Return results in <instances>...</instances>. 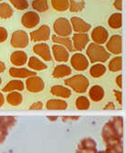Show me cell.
Returning <instances> with one entry per match:
<instances>
[{
    "mask_svg": "<svg viewBox=\"0 0 126 153\" xmlns=\"http://www.w3.org/2000/svg\"><path fill=\"white\" fill-rule=\"evenodd\" d=\"M106 49L111 53L116 54V56L121 54L122 52V36L119 34L112 35L106 42Z\"/></svg>",
    "mask_w": 126,
    "mask_h": 153,
    "instance_id": "cell-6",
    "label": "cell"
},
{
    "mask_svg": "<svg viewBox=\"0 0 126 153\" xmlns=\"http://www.w3.org/2000/svg\"><path fill=\"white\" fill-rule=\"evenodd\" d=\"M0 122L10 129L16 124V119L14 116H0Z\"/></svg>",
    "mask_w": 126,
    "mask_h": 153,
    "instance_id": "cell-37",
    "label": "cell"
},
{
    "mask_svg": "<svg viewBox=\"0 0 126 153\" xmlns=\"http://www.w3.org/2000/svg\"><path fill=\"white\" fill-rule=\"evenodd\" d=\"M72 42L75 50L77 52H81L88 45L89 36L87 33H76L72 37Z\"/></svg>",
    "mask_w": 126,
    "mask_h": 153,
    "instance_id": "cell-13",
    "label": "cell"
},
{
    "mask_svg": "<svg viewBox=\"0 0 126 153\" xmlns=\"http://www.w3.org/2000/svg\"><path fill=\"white\" fill-rule=\"evenodd\" d=\"M113 93L115 95V98H116V101L119 102V104H122V91H118V90H114Z\"/></svg>",
    "mask_w": 126,
    "mask_h": 153,
    "instance_id": "cell-40",
    "label": "cell"
},
{
    "mask_svg": "<svg viewBox=\"0 0 126 153\" xmlns=\"http://www.w3.org/2000/svg\"><path fill=\"white\" fill-rule=\"evenodd\" d=\"M28 67L30 69H33L35 71H41V70H44L47 68V65L43 61H41L40 59H38L35 56H31L29 59Z\"/></svg>",
    "mask_w": 126,
    "mask_h": 153,
    "instance_id": "cell-26",
    "label": "cell"
},
{
    "mask_svg": "<svg viewBox=\"0 0 126 153\" xmlns=\"http://www.w3.org/2000/svg\"><path fill=\"white\" fill-rule=\"evenodd\" d=\"M52 29H54L55 34L61 37H68L69 35H71L73 30L71 22L66 18L57 19L54 22Z\"/></svg>",
    "mask_w": 126,
    "mask_h": 153,
    "instance_id": "cell-4",
    "label": "cell"
},
{
    "mask_svg": "<svg viewBox=\"0 0 126 153\" xmlns=\"http://www.w3.org/2000/svg\"><path fill=\"white\" fill-rule=\"evenodd\" d=\"M9 2L18 10H25L29 7V2L27 0H9Z\"/></svg>",
    "mask_w": 126,
    "mask_h": 153,
    "instance_id": "cell-36",
    "label": "cell"
},
{
    "mask_svg": "<svg viewBox=\"0 0 126 153\" xmlns=\"http://www.w3.org/2000/svg\"><path fill=\"white\" fill-rule=\"evenodd\" d=\"M90 38L97 45H104L109 40V32L104 27L98 26L92 30Z\"/></svg>",
    "mask_w": 126,
    "mask_h": 153,
    "instance_id": "cell-10",
    "label": "cell"
},
{
    "mask_svg": "<svg viewBox=\"0 0 126 153\" xmlns=\"http://www.w3.org/2000/svg\"><path fill=\"white\" fill-rule=\"evenodd\" d=\"M51 35V30L48 25H41L37 30L31 31L29 33L30 40L38 42H45L48 41Z\"/></svg>",
    "mask_w": 126,
    "mask_h": 153,
    "instance_id": "cell-8",
    "label": "cell"
},
{
    "mask_svg": "<svg viewBox=\"0 0 126 153\" xmlns=\"http://www.w3.org/2000/svg\"><path fill=\"white\" fill-rule=\"evenodd\" d=\"M13 15V9L7 3H0V18L7 19Z\"/></svg>",
    "mask_w": 126,
    "mask_h": 153,
    "instance_id": "cell-32",
    "label": "cell"
},
{
    "mask_svg": "<svg viewBox=\"0 0 126 153\" xmlns=\"http://www.w3.org/2000/svg\"><path fill=\"white\" fill-rule=\"evenodd\" d=\"M6 70V65L0 61V73H3Z\"/></svg>",
    "mask_w": 126,
    "mask_h": 153,
    "instance_id": "cell-47",
    "label": "cell"
},
{
    "mask_svg": "<svg viewBox=\"0 0 126 153\" xmlns=\"http://www.w3.org/2000/svg\"><path fill=\"white\" fill-rule=\"evenodd\" d=\"M70 64L75 70L84 71L88 68L89 61L88 58H87V56H84L83 53H77L72 56L70 59Z\"/></svg>",
    "mask_w": 126,
    "mask_h": 153,
    "instance_id": "cell-7",
    "label": "cell"
},
{
    "mask_svg": "<svg viewBox=\"0 0 126 153\" xmlns=\"http://www.w3.org/2000/svg\"><path fill=\"white\" fill-rule=\"evenodd\" d=\"M8 135V128L0 122V144H2Z\"/></svg>",
    "mask_w": 126,
    "mask_h": 153,
    "instance_id": "cell-38",
    "label": "cell"
},
{
    "mask_svg": "<svg viewBox=\"0 0 126 153\" xmlns=\"http://www.w3.org/2000/svg\"><path fill=\"white\" fill-rule=\"evenodd\" d=\"M97 149H84V148H78L76 151V153H96Z\"/></svg>",
    "mask_w": 126,
    "mask_h": 153,
    "instance_id": "cell-42",
    "label": "cell"
},
{
    "mask_svg": "<svg viewBox=\"0 0 126 153\" xmlns=\"http://www.w3.org/2000/svg\"><path fill=\"white\" fill-rule=\"evenodd\" d=\"M43 107V104L41 102H36L32 103V105H30L29 110H41Z\"/></svg>",
    "mask_w": 126,
    "mask_h": 153,
    "instance_id": "cell-41",
    "label": "cell"
},
{
    "mask_svg": "<svg viewBox=\"0 0 126 153\" xmlns=\"http://www.w3.org/2000/svg\"><path fill=\"white\" fill-rule=\"evenodd\" d=\"M23 101V97L18 91H11L7 96V102L12 106H18L21 104Z\"/></svg>",
    "mask_w": 126,
    "mask_h": 153,
    "instance_id": "cell-27",
    "label": "cell"
},
{
    "mask_svg": "<svg viewBox=\"0 0 126 153\" xmlns=\"http://www.w3.org/2000/svg\"><path fill=\"white\" fill-rule=\"evenodd\" d=\"M103 142L106 144L122 140L123 137V119L122 116H113L105 124L101 131Z\"/></svg>",
    "mask_w": 126,
    "mask_h": 153,
    "instance_id": "cell-1",
    "label": "cell"
},
{
    "mask_svg": "<svg viewBox=\"0 0 126 153\" xmlns=\"http://www.w3.org/2000/svg\"><path fill=\"white\" fill-rule=\"evenodd\" d=\"M33 52L39 56L41 59H43L44 61H51L52 60V53L50 51V48L47 45L41 42V43H38V45H35L33 46Z\"/></svg>",
    "mask_w": 126,
    "mask_h": 153,
    "instance_id": "cell-15",
    "label": "cell"
},
{
    "mask_svg": "<svg viewBox=\"0 0 126 153\" xmlns=\"http://www.w3.org/2000/svg\"><path fill=\"white\" fill-rule=\"evenodd\" d=\"M26 89L31 93H38L43 91L44 89V81L38 76H32L26 80Z\"/></svg>",
    "mask_w": 126,
    "mask_h": 153,
    "instance_id": "cell-9",
    "label": "cell"
},
{
    "mask_svg": "<svg viewBox=\"0 0 126 153\" xmlns=\"http://www.w3.org/2000/svg\"><path fill=\"white\" fill-rule=\"evenodd\" d=\"M79 118V116H64L63 117V121L66 122V121H68V120H73V121H75V120H77Z\"/></svg>",
    "mask_w": 126,
    "mask_h": 153,
    "instance_id": "cell-46",
    "label": "cell"
},
{
    "mask_svg": "<svg viewBox=\"0 0 126 153\" xmlns=\"http://www.w3.org/2000/svg\"><path fill=\"white\" fill-rule=\"evenodd\" d=\"M52 51L54 58L57 62H67V60L69 59V51L66 47L58 45V43L52 45Z\"/></svg>",
    "mask_w": 126,
    "mask_h": 153,
    "instance_id": "cell-14",
    "label": "cell"
},
{
    "mask_svg": "<svg viewBox=\"0 0 126 153\" xmlns=\"http://www.w3.org/2000/svg\"><path fill=\"white\" fill-rule=\"evenodd\" d=\"M9 75L12 78H18V79H25L29 76H36V73L30 71L27 68H9Z\"/></svg>",
    "mask_w": 126,
    "mask_h": 153,
    "instance_id": "cell-17",
    "label": "cell"
},
{
    "mask_svg": "<svg viewBox=\"0 0 126 153\" xmlns=\"http://www.w3.org/2000/svg\"><path fill=\"white\" fill-rule=\"evenodd\" d=\"M90 106L88 98L85 96H79L76 100V107L78 110H88Z\"/></svg>",
    "mask_w": 126,
    "mask_h": 153,
    "instance_id": "cell-34",
    "label": "cell"
},
{
    "mask_svg": "<svg viewBox=\"0 0 126 153\" xmlns=\"http://www.w3.org/2000/svg\"><path fill=\"white\" fill-rule=\"evenodd\" d=\"M78 148H84V149H97V143L96 141L90 138L86 137L83 138L78 144Z\"/></svg>",
    "mask_w": 126,
    "mask_h": 153,
    "instance_id": "cell-35",
    "label": "cell"
},
{
    "mask_svg": "<svg viewBox=\"0 0 126 153\" xmlns=\"http://www.w3.org/2000/svg\"><path fill=\"white\" fill-rule=\"evenodd\" d=\"M113 7L116 8L119 11L122 9V0H115L113 3Z\"/></svg>",
    "mask_w": 126,
    "mask_h": 153,
    "instance_id": "cell-43",
    "label": "cell"
},
{
    "mask_svg": "<svg viewBox=\"0 0 126 153\" xmlns=\"http://www.w3.org/2000/svg\"><path fill=\"white\" fill-rule=\"evenodd\" d=\"M40 23V16L34 11H28L21 17V24L27 29L35 28Z\"/></svg>",
    "mask_w": 126,
    "mask_h": 153,
    "instance_id": "cell-11",
    "label": "cell"
},
{
    "mask_svg": "<svg viewBox=\"0 0 126 153\" xmlns=\"http://www.w3.org/2000/svg\"><path fill=\"white\" fill-rule=\"evenodd\" d=\"M73 30L77 33H87L91 29V25L78 17H73L70 19Z\"/></svg>",
    "mask_w": 126,
    "mask_h": 153,
    "instance_id": "cell-12",
    "label": "cell"
},
{
    "mask_svg": "<svg viewBox=\"0 0 126 153\" xmlns=\"http://www.w3.org/2000/svg\"><path fill=\"white\" fill-rule=\"evenodd\" d=\"M28 56L23 51H16L13 52L10 56V62L15 67H22L27 63Z\"/></svg>",
    "mask_w": 126,
    "mask_h": 153,
    "instance_id": "cell-16",
    "label": "cell"
},
{
    "mask_svg": "<svg viewBox=\"0 0 126 153\" xmlns=\"http://www.w3.org/2000/svg\"><path fill=\"white\" fill-rule=\"evenodd\" d=\"M122 68V57L117 56L112 58L108 64V69L111 72H119Z\"/></svg>",
    "mask_w": 126,
    "mask_h": 153,
    "instance_id": "cell-28",
    "label": "cell"
},
{
    "mask_svg": "<svg viewBox=\"0 0 126 153\" xmlns=\"http://www.w3.org/2000/svg\"><path fill=\"white\" fill-rule=\"evenodd\" d=\"M96 153H110V152H108L107 150H101V151H97Z\"/></svg>",
    "mask_w": 126,
    "mask_h": 153,
    "instance_id": "cell-50",
    "label": "cell"
},
{
    "mask_svg": "<svg viewBox=\"0 0 126 153\" xmlns=\"http://www.w3.org/2000/svg\"><path fill=\"white\" fill-rule=\"evenodd\" d=\"M7 37H8V34H7V30L3 27H0V43L7 41Z\"/></svg>",
    "mask_w": 126,
    "mask_h": 153,
    "instance_id": "cell-39",
    "label": "cell"
},
{
    "mask_svg": "<svg viewBox=\"0 0 126 153\" xmlns=\"http://www.w3.org/2000/svg\"><path fill=\"white\" fill-rule=\"evenodd\" d=\"M72 70L71 68L66 65H56L54 71H52V76L55 79H61V78H65L69 75H71Z\"/></svg>",
    "mask_w": 126,
    "mask_h": 153,
    "instance_id": "cell-22",
    "label": "cell"
},
{
    "mask_svg": "<svg viewBox=\"0 0 126 153\" xmlns=\"http://www.w3.org/2000/svg\"><path fill=\"white\" fill-rule=\"evenodd\" d=\"M86 54L88 61L92 64L96 63H105L111 57V53L108 52L101 45H97L95 42H91L88 45L86 50Z\"/></svg>",
    "mask_w": 126,
    "mask_h": 153,
    "instance_id": "cell-2",
    "label": "cell"
},
{
    "mask_svg": "<svg viewBox=\"0 0 126 153\" xmlns=\"http://www.w3.org/2000/svg\"><path fill=\"white\" fill-rule=\"evenodd\" d=\"M1 82H2V79H1V76H0V85H1Z\"/></svg>",
    "mask_w": 126,
    "mask_h": 153,
    "instance_id": "cell-51",
    "label": "cell"
},
{
    "mask_svg": "<svg viewBox=\"0 0 126 153\" xmlns=\"http://www.w3.org/2000/svg\"><path fill=\"white\" fill-rule=\"evenodd\" d=\"M106 150L110 153H123L122 140H117L106 144Z\"/></svg>",
    "mask_w": 126,
    "mask_h": 153,
    "instance_id": "cell-30",
    "label": "cell"
},
{
    "mask_svg": "<svg viewBox=\"0 0 126 153\" xmlns=\"http://www.w3.org/2000/svg\"><path fill=\"white\" fill-rule=\"evenodd\" d=\"M1 1H2V0H0V2H1Z\"/></svg>",
    "mask_w": 126,
    "mask_h": 153,
    "instance_id": "cell-52",
    "label": "cell"
},
{
    "mask_svg": "<svg viewBox=\"0 0 126 153\" xmlns=\"http://www.w3.org/2000/svg\"><path fill=\"white\" fill-rule=\"evenodd\" d=\"M65 85L77 93H85L88 89L89 81L84 75L78 74L66 79L65 80Z\"/></svg>",
    "mask_w": 126,
    "mask_h": 153,
    "instance_id": "cell-3",
    "label": "cell"
},
{
    "mask_svg": "<svg viewBox=\"0 0 126 153\" xmlns=\"http://www.w3.org/2000/svg\"><path fill=\"white\" fill-rule=\"evenodd\" d=\"M85 7L84 0H69V10L71 12H79Z\"/></svg>",
    "mask_w": 126,
    "mask_h": 153,
    "instance_id": "cell-33",
    "label": "cell"
},
{
    "mask_svg": "<svg viewBox=\"0 0 126 153\" xmlns=\"http://www.w3.org/2000/svg\"><path fill=\"white\" fill-rule=\"evenodd\" d=\"M88 96H89V99L92 102H100L104 98V96H105L104 89L102 88L101 86L94 85V86H92L91 88L89 89Z\"/></svg>",
    "mask_w": 126,
    "mask_h": 153,
    "instance_id": "cell-18",
    "label": "cell"
},
{
    "mask_svg": "<svg viewBox=\"0 0 126 153\" xmlns=\"http://www.w3.org/2000/svg\"><path fill=\"white\" fill-rule=\"evenodd\" d=\"M106 73V67L102 63L94 64L89 69V74L93 79H98Z\"/></svg>",
    "mask_w": 126,
    "mask_h": 153,
    "instance_id": "cell-24",
    "label": "cell"
},
{
    "mask_svg": "<svg viewBox=\"0 0 126 153\" xmlns=\"http://www.w3.org/2000/svg\"><path fill=\"white\" fill-rule=\"evenodd\" d=\"M31 7L37 12H45L49 8L48 0H33Z\"/></svg>",
    "mask_w": 126,
    "mask_h": 153,
    "instance_id": "cell-31",
    "label": "cell"
},
{
    "mask_svg": "<svg viewBox=\"0 0 126 153\" xmlns=\"http://www.w3.org/2000/svg\"><path fill=\"white\" fill-rule=\"evenodd\" d=\"M115 109V105L112 102H108L106 105L104 106V110H114Z\"/></svg>",
    "mask_w": 126,
    "mask_h": 153,
    "instance_id": "cell-44",
    "label": "cell"
},
{
    "mask_svg": "<svg viewBox=\"0 0 126 153\" xmlns=\"http://www.w3.org/2000/svg\"><path fill=\"white\" fill-rule=\"evenodd\" d=\"M51 4L52 8L59 12L69 9V0H51Z\"/></svg>",
    "mask_w": 126,
    "mask_h": 153,
    "instance_id": "cell-29",
    "label": "cell"
},
{
    "mask_svg": "<svg viewBox=\"0 0 126 153\" xmlns=\"http://www.w3.org/2000/svg\"><path fill=\"white\" fill-rule=\"evenodd\" d=\"M4 102H5L4 96H3V94L1 92H0V108H1L4 105Z\"/></svg>",
    "mask_w": 126,
    "mask_h": 153,
    "instance_id": "cell-48",
    "label": "cell"
},
{
    "mask_svg": "<svg viewBox=\"0 0 126 153\" xmlns=\"http://www.w3.org/2000/svg\"><path fill=\"white\" fill-rule=\"evenodd\" d=\"M47 118H48L49 120H51V121H55V120H56L58 117H57V116H52H52H47Z\"/></svg>",
    "mask_w": 126,
    "mask_h": 153,
    "instance_id": "cell-49",
    "label": "cell"
},
{
    "mask_svg": "<svg viewBox=\"0 0 126 153\" xmlns=\"http://www.w3.org/2000/svg\"><path fill=\"white\" fill-rule=\"evenodd\" d=\"M50 91L54 96L63 98V99H67V98H69L71 96V91L67 88V87L61 86V85L52 86Z\"/></svg>",
    "mask_w": 126,
    "mask_h": 153,
    "instance_id": "cell-19",
    "label": "cell"
},
{
    "mask_svg": "<svg viewBox=\"0 0 126 153\" xmlns=\"http://www.w3.org/2000/svg\"><path fill=\"white\" fill-rule=\"evenodd\" d=\"M108 25L110 28L113 30H119L122 26V16L121 13H114L112 14L108 20Z\"/></svg>",
    "mask_w": 126,
    "mask_h": 153,
    "instance_id": "cell-25",
    "label": "cell"
},
{
    "mask_svg": "<svg viewBox=\"0 0 126 153\" xmlns=\"http://www.w3.org/2000/svg\"><path fill=\"white\" fill-rule=\"evenodd\" d=\"M29 36L27 34V32L24 30H16L14 31L11 39H10V45L14 48L22 49L29 45Z\"/></svg>",
    "mask_w": 126,
    "mask_h": 153,
    "instance_id": "cell-5",
    "label": "cell"
},
{
    "mask_svg": "<svg viewBox=\"0 0 126 153\" xmlns=\"http://www.w3.org/2000/svg\"><path fill=\"white\" fill-rule=\"evenodd\" d=\"M25 88V85L21 80H17V79H13L11 81H9L4 88L2 89V91L4 92H11V91H23Z\"/></svg>",
    "mask_w": 126,
    "mask_h": 153,
    "instance_id": "cell-20",
    "label": "cell"
},
{
    "mask_svg": "<svg viewBox=\"0 0 126 153\" xmlns=\"http://www.w3.org/2000/svg\"><path fill=\"white\" fill-rule=\"evenodd\" d=\"M116 84L120 89L122 88V75H119L116 78Z\"/></svg>",
    "mask_w": 126,
    "mask_h": 153,
    "instance_id": "cell-45",
    "label": "cell"
},
{
    "mask_svg": "<svg viewBox=\"0 0 126 153\" xmlns=\"http://www.w3.org/2000/svg\"><path fill=\"white\" fill-rule=\"evenodd\" d=\"M46 108L48 110H66L67 108V103L63 100L51 99L46 102Z\"/></svg>",
    "mask_w": 126,
    "mask_h": 153,
    "instance_id": "cell-23",
    "label": "cell"
},
{
    "mask_svg": "<svg viewBox=\"0 0 126 153\" xmlns=\"http://www.w3.org/2000/svg\"><path fill=\"white\" fill-rule=\"evenodd\" d=\"M52 42L58 43V45L66 47L69 52H74L75 48L74 45H73V42L72 39H70L69 37H61L58 35H52Z\"/></svg>",
    "mask_w": 126,
    "mask_h": 153,
    "instance_id": "cell-21",
    "label": "cell"
}]
</instances>
